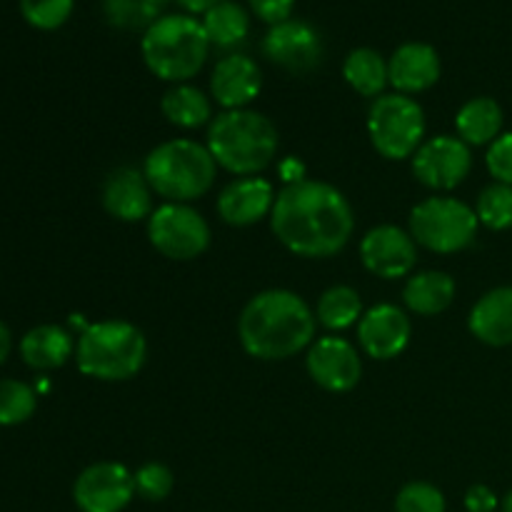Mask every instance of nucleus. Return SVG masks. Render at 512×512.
Returning <instances> with one entry per match:
<instances>
[{
    "instance_id": "f257e3e1",
    "label": "nucleus",
    "mask_w": 512,
    "mask_h": 512,
    "mask_svg": "<svg viewBox=\"0 0 512 512\" xmlns=\"http://www.w3.org/2000/svg\"><path fill=\"white\" fill-rule=\"evenodd\" d=\"M275 238L300 258H330L353 238L348 198L323 180H298L278 193L270 213Z\"/></svg>"
},
{
    "instance_id": "f03ea898",
    "label": "nucleus",
    "mask_w": 512,
    "mask_h": 512,
    "mask_svg": "<svg viewBox=\"0 0 512 512\" xmlns=\"http://www.w3.org/2000/svg\"><path fill=\"white\" fill-rule=\"evenodd\" d=\"M238 338L253 358L288 360L313 345L315 313L298 293L263 290L240 313Z\"/></svg>"
},
{
    "instance_id": "7ed1b4c3",
    "label": "nucleus",
    "mask_w": 512,
    "mask_h": 512,
    "mask_svg": "<svg viewBox=\"0 0 512 512\" xmlns=\"http://www.w3.org/2000/svg\"><path fill=\"white\" fill-rule=\"evenodd\" d=\"M278 128L255 110H225L210 123L208 150L233 175H258L278 155Z\"/></svg>"
},
{
    "instance_id": "20e7f679",
    "label": "nucleus",
    "mask_w": 512,
    "mask_h": 512,
    "mask_svg": "<svg viewBox=\"0 0 512 512\" xmlns=\"http://www.w3.org/2000/svg\"><path fill=\"white\" fill-rule=\"evenodd\" d=\"M140 53L150 73L168 83H185L200 73L210 53V40L195 15H160L143 33Z\"/></svg>"
},
{
    "instance_id": "39448f33",
    "label": "nucleus",
    "mask_w": 512,
    "mask_h": 512,
    "mask_svg": "<svg viewBox=\"0 0 512 512\" xmlns=\"http://www.w3.org/2000/svg\"><path fill=\"white\" fill-rule=\"evenodd\" d=\"M148 358L145 335L125 320H103L80 333L75 345L78 370L103 383L130 380L143 370Z\"/></svg>"
},
{
    "instance_id": "423d86ee",
    "label": "nucleus",
    "mask_w": 512,
    "mask_h": 512,
    "mask_svg": "<svg viewBox=\"0 0 512 512\" xmlns=\"http://www.w3.org/2000/svg\"><path fill=\"white\" fill-rule=\"evenodd\" d=\"M218 163L210 155L208 145L195 140H168L153 148L145 158L143 173L153 193L165 203H185L208 193L215 183Z\"/></svg>"
},
{
    "instance_id": "0eeeda50",
    "label": "nucleus",
    "mask_w": 512,
    "mask_h": 512,
    "mask_svg": "<svg viewBox=\"0 0 512 512\" xmlns=\"http://www.w3.org/2000/svg\"><path fill=\"white\" fill-rule=\"evenodd\" d=\"M478 213L450 195L423 200L410 213V235L430 253L450 255L473 245L478 235Z\"/></svg>"
},
{
    "instance_id": "6e6552de",
    "label": "nucleus",
    "mask_w": 512,
    "mask_h": 512,
    "mask_svg": "<svg viewBox=\"0 0 512 512\" xmlns=\"http://www.w3.org/2000/svg\"><path fill=\"white\" fill-rule=\"evenodd\" d=\"M370 143L383 158H413L425 138V113L410 95L390 93L375 98L368 113Z\"/></svg>"
},
{
    "instance_id": "1a4fd4ad",
    "label": "nucleus",
    "mask_w": 512,
    "mask_h": 512,
    "mask_svg": "<svg viewBox=\"0 0 512 512\" xmlns=\"http://www.w3.org/2000/svg\"><path fill=\"white\" fill-rule=\"evenodd\" d=\"M148 238L163 258L185 263L200 258L208 250L210 225L190 205L165 203L150 213Z\"/></svg>"
},
{
    "instance_id": "9d476101",
    "label": "nucleus",
    "mask_w": 512,
    "mask_h": 512,
    "mask_svg": "<svg viewBox=\"0 0 512 512\" xmlns=\"http://www.w3.org/2000/svg\"><path fill=\"white\" fill-rule=\"evenodd\" d=\"M263 55L288 73L305 75L323 63L325 45L313 25L288 18L278 25H270L263 38Z\"/></svg>"
},
{
    "instance_id": "9b49d317",
    "label": "nucleus",
    "mask_w": 512,
    "mask_h": 512,
    "mask_svg": "<svg viewBox=\"0 0 512 512\" xmlns=\"http://www.w3.org/2000/svg\"><path fill=\"white\" fill-rule=\"evenodd\" d=\"M473 168L470 145L453 135L425 140L413 155V173L418 183L430 190H453L463 183Z\"/></svg>"
},
{
    "instance_id": "f8f14e48",
    "label": "nucleus",
    "mask_w": 512,
    "mask_h": 512,
    "mask_svg": "<svg viewBox=\"0 0 512 512\" xmlns=\"http://www.w3.org/2000/svg\"><path fill=\"white\" fill-rule=\"evenodd\" d=\"M133 498V473L120 463L90 465L73 485V500L80 512H123Z\"/></svg>"
},
{
    "instance_id": "ddd939ff",
    "label": "nucleus",
    "mask_w": 512,
    "mask_h": 512,
    "mask_svg": "<svg viewBox=\"0 0 512 512\" xmlns=\"http://www.w3.org/2000/svg\"><path fill=\"white\" fill-rule=\"evenodd\" d=\"M308 375L328 393H348L360 383L363 363L353 343L338 335H325L315 340L305 360Z\"/></svg>"
},
{
    "instance_id": "4468645a",
    "label": "nucleus",
    "mask_w": 512,
    "mask_h": 512,
    "mask_svg": "<svg viewBox=\"0 0 512 512\" xmlns=\"http://www.w3.org/2000/svg\"><path fill=\"white\" fill-rule=\"evenodd\" d=\"M360 258L373 275L385 280L405 278L418 263V243L398 225H378L360 243Z\"/></svg>"
},
{
    "instance_id": "2eb2a0df",
    "label": "nucleus",
    "mask_w": 512,
    "mask_h": 512,
    "mask_svg": "<svg viewBox=\"0 0 512 512\" xmlns=\"http://www.w3.org/2000/svg\"><path fill=\"white\" fill-rule=\"evenodd\" d=\"M413 325L405 310L398 305H375L360 318L358 323V340L360 348L375 360H393L408 348Z\"/></svg>"
},
{
    "instance_id": "dca6fc26",
    "label": "nucleus",
    "mask_w": 512,
    "mask_h": 512,
    "mask_svg": "<svg viewBox=\"0 0 512 512\" xmlns=\"http://www.w3.org/2000/svg\"><path fill=\"white\" fill-rule=\"evenodd\" d=\"M260 88H263V73L258 63L245 53L225 55L210 75V93L225 110H243L258 98Z\"/></svg>"
},
{
    "instance_id": "f3484780",
    "label": "nucleus",
    "mask_w": 512,
    "mask_h": 512,
    "mask_svg": "<svg viewBox=\"0 0 512 512\" xmlns=\"http://www.w3.org/2000/svg\"><path fill=\"white\" fill-rule=\"evenodd\" d=\"M103 208L123 223H138L153 213V188L143 170L120 165L103 183Z\"/></svg>"
},
{
    "instance_id": "a211bd4d",
    "label": "nucleus",
    "mask_w": 512,
    "mask_h": 512,
    "mask_svg": "<svg viewBox=\"0 0 512 512\" xmlns=\"http://www.w3.org/2000/svg\"><path fill=\"white\" fill-rule=\"evenodd\" d=\"M275 190L265 178H238L218 195V215L233 228H248L273 213Z\"/></svg>"
},
{
    "instance_id": "6ab92c4d",
    "label": "nucleus",
    "mask_w": 512,
    "mask_h": 512,
    "mask_svg": "<svg viewBox=\"0 0 512 512\" xmlns=\"http://www.w3.org/2000/svg\"><path fill=\"white\" fill-rule=\"evenodd\" d=\"M390 85L400 95L425 93L440 78V55L428 43H403L388 60Z\"/></svg>"
},
{
    "instance_id": "aec40b11",
    "label": "nucleus",
    "mask_w": 512,
    "mask_h": 512,
    "mask_svg": "<svg viewBox=\"0 0 512 512\" xmlns=\"http://www.w3.org/2000/svg\"><path fill=\"white\" fill-rule=\"evenodd\" d=\"M468 328L490 348L512 345V285L488 290L470 310Z\"/></svg>"
},
{
    "instance_id": "412c9836",
    "label": "nucleus",
    "mask_w": 512,
    "mask_h": 512,
    "mask_svg": "<svg viewBox=\"0 0 512 512\" xmlns=\"http://www.w3.org/2000/svg\"><path fill=\"white\" fill-rule=\"evenodd\" d=\"M505 115L498 100L480 95L468 100L455 115V128L463 143L468 145H493L503 135Z\"/></svg>"
},
{
    "instance_id": "4be33fe9",
    "label": "nucleus",
    "mask_w": 512,
    "mask_h": 512,
    "mask_svg": "<svg viewBox=\"0 0 512 512\" xmlns=\"http://www.w3.org/2000/svg\"><path fill=\"white\" fill-rule=\"evenodd\" d=\"M75 353L73 338L60 325H38L20 340L25 365L35 370H55Z\"/></svg>"
},
{
    "instance_id": "5701e85b",
    "label": "nucleus",
    "mask_w": 512,
    "mask_h": 512,
    "mask_svg": "<svg viewBox=\"0 0 512 512\" xmlns=\"http://www.w3.org/2000/svg\"><path fill=\"white\" fill-rule=\"evenodd\" d=\"M403 300L415 315L445 313L455 300V280L443 270L415 273L405 283Z\"/></svg>"
},
{
    "instance_id": "b1692460",
    "label": "nucleus",
    "mask_w": 512,
    "mask_h": 512,
    "mask_svg": "<svg viewBox=\"0 0 512 512\" xmlns=\"http://www.w3.org/2000/svg\"><path fill=\"white\" fill-rule=\"evenodd\" d=\"M200 23H203L205 35H208L210 48L233 50L243 45L250 33L248 10L235 3V0H223L220 5L210 8Z\"/></svg>"
},
{
    "instance_id": "393cba45",
    "label": "nucleus",
    "mask_w": 512,
    "mask_h": 512,
    "mask_svg": "<svg viewBox=\"0 0 512 512\" xmlns=\"http://www.w3.org/2000/svg\"><path fill=\"white\" fill-rule=\"evenodd\" d=\"M160 110H163V115L168 118V123L185 130L200 128V125H205L213 118V108H210L208 95L188 83L173 85V88L163 95V100H160Z\"/></svg>"
},
{
    "instance_id": "a878e982",
    "label": "nucleus",
    "mask_w": 512,
    "mask_h": 512,
    "mask_svg": "<svg viewBox=\"0 0 512 512\" xmlns=\"http://www.w3.org/2000/svg\"><path fill=\"white\" fill-rule=\"evenodd\" d=\"M343 78L348 80V85L355 93L365 95V98H375L390 83L388 63H385V58L378 50L355 48L345 58Z\"/></svg>"
},
{
    "instance_id": "bb28decb",
    "label": "nucleus",
    "mask_w": 512,
    "mask_h": 512,
    "mask_svg": "<svg viewBox=\"0 0 512 512\" xmlns=\"http://www.w3.org/2000/svg\"><path fill=\"white\" fill-rule=\"evenodd\" d=\"M318 323L328 330H345L363 318V303L358 290L350 285H333L318 300Z\"/></svg>"
},
{
    "instance_id": "cd10ccee",
    "label": "nucleus",
    "mask_w": 512,
    "mask_h": 512,
    "mask_svg": "<svg viewBox=\"0 0 512 512\" xmlns=\"http://www.w3.org/2000/svg\"><path fill=\"white\" fill-rule=\"evenodd\" d=\"M108 25L118 30H148L160 18V10L150 0H103Z\"/></svg>"
},
{
    "instance_id": "c85d7f7f",
    "label": "nucleus",
    "mask_w": 512,
    "mask_h": 512,
    "mask_svg": "<svg viewBox=\"0 0 512 512\" xmlns=\"http://www.w3.org/2000/svg\"><path fill=\"white\" fill-rule=\"evenodd\" d=\"M480 225L490 230H510L512 228V185L493 183L480 193L478 198Z\"/></svg>"
},
{
    "instance_id": "c756f323",
    "label": "nucleus",
    "mask_w": 512,
    "mask_h": 512,
    "mask_svg": "<svg viewBox=\"0 0 512 512\" xmlns=\"http://www.w3.org/2000/svg\"><path fill=\"white\" fill-rule=\"evenodd\" d=\"M35 393L20 380H0V425H20L35 413Z\"/></svg>"
},
{
    "instance_id": "7c9ffc66",
    "label": "nucleus",
    "mask_w": 512,
    "mask_h": 512,
    "mask_svg": "<svg viewBox=\"0 0 512 512\" xmlns=\"http://www.w3.org/2000/svg\"><path fill=\"white\" fill-rule=\"evenodd\" d=\"M75 0H20V13L33 28L58 30L73 15Z\"/></svg>"
},
{
    "instance_id": "2f4dec72",
    "label": "nucleus",
    "mask_w": 512,
    "mask_h": 512,
    "mask_svg": "<svg viewBox=\"0 0 512 512\" xmlns=\"http://www.w3.org/2000/svg\"><path fill=\"white\" fill-rule=\"evenodd\" d=\"M135 480V495H140L148 503H160V500L168 498L175 488V478L170 473L168 465L163 463H145L143 468H138V473H133Z\"/></svg>"
},
{
    "instance_id": "473e14b6",
    "label": "nucleus",
    "mask_w": 512,
    "mask_h": 512,
    "mask_svg": "<svg viewBox=\"0 0 512 512\" xmlns=\"http://www.w3.org/2000/svg\"><path fill=\"white\" fill-rule=\"evenodd\" d=\"M395 512H445V495L435 485L415 480L398 493Z\"/></svg>"
},
{
    "instance_id": "72a5a7b5",
    "label": "nucleus",
    "mask_w": 512,
    "mask_h": 512,
    "mask_svg": "<svg viewBox=\"0 0 512 512\" xmlns=\"http://www.w3.org/2000/svg\"><path fill=\"white\" fill-rule=\"evenodd\" d=\"M485 165H488L490 175L495 183L512 185V133H503L485 155Z\"/></svg>"
},
{
    "instance_id": "f704fd0d",
    "label": "nucleus",
    "mask_w": 512,
    "mask_h": 512,
    "mask_svg": "<svg viewBox=\"0 0 512 512\" xmlns=\"http://www.w3.org/2000/svg\"><path fill=\"white\" fill-rule=\"evenodd\" d=\"M248 5L263 23L278 25L290 18V13L295 8V0H248Z\"/></svg>"
},
{
    "instance_id": "c9c22d12",
    "label": "nucleus",
    "mask_w": 512,
    "mask_h": 512,
    "mask_svg": "<svg viewBox=\"0 0 512 512\" xmlns=\"http://www.w3.org/2000/svg\"><path fill=\"white\" fill-rule=\"evenodd\" d=\"M465 508L468 512H495L498 510V495L488 485H473L465 493Z\"/></svg>"
},
{
    "instance_id": "e433bc0d",
    "label": "nucleus",
    "mask_w": 512,
    "mask_h": 512,
    "mask_svg": "<svg viewBox=\"0 0 512 512\" xmlns=\"http://www.w3.org/2000/svg\"><path fill=\"white\" fill-rule=\"evenodd\" d=\"M175 3H178L180 8H185L188 15H205L210 8L223 3V0H175Z\"/></svg>"
},
{
    "instance_id": "4c0bfd02",
    "label": "nucleus",
    "mask_w": 512,
    "mask_h": 512,
    "mask_svg": "<svg viewBox=\"0 0 512 512\" xmlns=\"http://www.w3.org/2000/svg\"><path fill=\"white\" fill-rule=\"evenodd\" d=\"M280 175L288 180V185L298 183V180H305L303 178V165H300L295 158H288L283 165H280Z\"/></svg>"
},
{
    "instance_id": "58836bf2",
    "label": "nucleus",
    "mask_w": 512,
    "mask_h": 512,
    "mask_svg": "<svg viewBox=\"0 0 512 512\" xmlns=\"http://www.w3.org/2000/svg\"><path fill=\"white\" fill-rule=\"evenodd\" d=\"M8 353H10V330H8V325L0 323V365L5 363Z\"/></svg>"
},
{
    "instance_id": "ea45409f",
    "label": "nucleus",
    "mask_w": 512,
    "mask_h": 512,
    "mask_svg": "<svg viewBox=\"0 0 512 512\" xmlns=\"http://www.w3.org/2000/svg\"><path fill=\"white\" fill-rule=\"evenodd\" d=\"M503 512H512V490L503 498Z\"/></svg>"
},
{
    "instance_id": "a19ab883",
    "label": "nucleus",
    "mask_w": 512,
    "mask_h": 512,
    "mask_svg": "<svg viewBox=\"0 0 512 512\" xmlns=\"http://www.w3.org/2000/svg\"><path fill=\"white\" fill-rule=\"evenodd\" d=\"M150 3H153V8H158L160 13H163V8H165V5H168V3H173V0H150Z\"/></svg>"
}]
</instances>
